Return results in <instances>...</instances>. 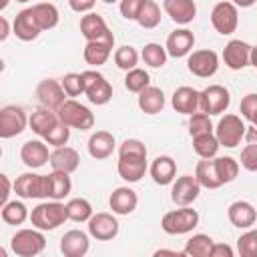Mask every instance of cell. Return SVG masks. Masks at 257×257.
Wrapping results in <instances>:
<instances>
[{
    "label": "cell",
    "instance_id": "1",
    "mask_svg": "<svg viewBox=\"0 0 257 257\" xmlns=\"http://www.w3.org/2000/svg\"><path fill=\"white\" fill-rule=\"evenodd\" d=\"M118 177L126 183H137L147 173V147L139 139H126L118 147Z\"/></svg>",
    "mask_w": 257,
    "mask_h": 257
},
{
    "label": "cell",
    "instance_id": "2",
    "mask_svg": "<svg viewBox=\"0 0 257 257\" xmlns=\"http://www.w3.org/2000/svg\"><path fill=\"white\" fill-rule=\"evenodd\" d=\"M28 219H30L32 227H36L40 231H54L56 227L64 225V221H68L64 203L54 201V199L44 201V203H38L28 213Z\"/></svg>",
    "mask_w": 257,
    "mask_h": 257
},
{
    "label": "cell",
    "instance_id": "3",
    "mask_svg": "<svg viewBox=\"0 0 257 257\" xmlns=\"http://www.w3.org/2000/svg\"><path fill=\"white\" fill-rule=\"evenodd\" d=\"M58 120L64 122L70 128H78V131H88L94 126V114L90 112L88 106L80 104L74 98H66L58 108H56Z\"/></svg>",
    "mask_w": 257,
    "mask_h": 257
},
{
    "label": "cell",
    "instance_id": "4",
    "mask_svg": "<svg viewBox=\"0 0 257 257\" xmlns=\"http://www.w3.org/2000/svg\"><path fill=\"white\" fill-rule=\"evenodd\" d=\"M199 225V213L191 209V205H185L181 209H173L163 215L161 227L167 235H185L193 231Z\"/></svg>",
    "mask_w": 257,
    "mask_h": 257
},
{
    "label": "cell",
    "instance_id": "5",
    "mask_svg": "<svg viewBox=\"0 0 257 257\" xmlns=\"http://www.w3.org/2000/svg\"><path fill=\"white\" fill-rule=\"evenodd\" d=\"M10 247L18 257H34L40 255L46 247V237L40 229H20L12 235Z\"/></svg>",
    "mask_w": 257,
    "mask_h": 257
},
{
    "label": "cell",
    "instance_id": "6",
    "mask_svg": "<svg viewBox=\"0 0 257 257\" xmlns=\"http://www.w3.org/2000/svg\"><path fill=\"white\" fill-rule=\"evenodd\" d=\"M223 62L231 70H241L245 66H257L255 48L245 40H229L223 48Z\"/></svg>",
    "mask_w": 257,
    "mask_h": 257
},
{
    "label": "cell",
    "instance_id": "7",
    "mask_svg": "<svg viewBox=\"0 0 257 257\" xmlns=\"http://www.w3.org/2000/svg\"><path fill=\"white\" fill-rule=\"evenodd\" d=\"M245 122L239 114H225L219 118L217 126H215V137H217V143L219 147H227V149H233L237 147L241 141H243V135H245Z\"/></svg>",
    "mask_w": 257,
    "mask_h": 257
},
{
    "label": "cell",
    "instance_id": "8",
    "mask_svg": "<svg viewBox=\"0 0 257 257\" xmlns=\"http://www.w3.org/2000/svg\"><path fill=\"white\" fill-rule=\"evenodd\" d=\"M80 34L86 42H102L114 48V34L110 32L104 18L96 12H86L80 18Z\"/></svg>",
    "mask_w": 257,
    "mask_h": 257
},
{
    "label": "cell",
    "instance_id": "9",
    "mask_svg": "<svg viewBox=\"0 0 257 257\" xmlns=\"http://www.w3.org/2000/svg\"><path fill=\"white\" fill-rule=\"evenodd\" d=\"M80 74H82V82H84V92L82 94L92 104L102 106L112 98V86L98 70H84Z\"/></svg>",
    "mask_w": 257,
    "mask_h": 257
},
{
    "label": "cell",
    "instance_id": "10",
    "mask_svg": "<svg viewBox=\"0 0 257 257\" xmlns=\"http://www.w3.org/2000/svg\"><path fill=\"white\" fill-rule=\"evenodd\" d=\"M231 94L223 84H209L199 92V110L205 114H221L229 108Z\"/></svg>",
    "mask_w": 257,
    "mask_h": 257
},
{
    "label": "cell",
    "instance_id": "11",
    "mask_svg": "<svg viewBox=\"0 0 257 257\" xmlns=\"http://www.w3.org/2000/svg\"><path fill=\"white\" fill-rule=\"evenodd\" d=\"M211 24L213 28L223 34V36H229L237 30V24H239V12H237V6L231 4L229 0H223V2H217L211 10Z\"/></svg>",
    "mask_w": 257,
    "mask_h": 257
},
{
    "label": "cell",
    "instance_id": "12",
    "mask_svg": "<svg viewBox=\"0 0 257 257\" xmlns=\"http://www.w3.org/2000/svg\"><path fill=\"white\" fill-rule=\"evenodd\" d=\"M28 124V116L22 106L6 104L0 108V139L18 137Z\"/></svg>",
    "mask_w": 257,
    "mask_h": 257
},
{
    "label": "cell",
    "instance_id": "13",
    "mask_svg": "<svg viewBox=\"0 0 257 257\" xmlns=\"http://www.w3.org/2000/svg\"><path fill=\"white\" fill-rule=\"evenodd\" d=\"M187 68L191 74L199 76V78H209L217 72L219 68V56L215 50L203 48V50H191L187 54Z\"/></svg>",
    "mask_w": 257,
    "mask_h": 257
},
{
    "label": "cell",
    "instance_id": "14",
    "mask_svg": "<svg viewBox=\"0 0 257 257\" xmlns=\"http://www.w3.org/2000/svg\"><path fill=\"white\" fill-rule=\"evenodd\" d=\"M12 189L22 199H46V175L38 173H22L14 183Z\"/></svg>",
    "mask_w": 257,
    "mask_h": 257
},
{
    "label": "cell",
    "instance_id": "15",
    "mask_svg": "<svg viewBox=\"0 0 257 257\" xmlns=\"http://www.w3.org/2000/svg\"><path fill=\"white\" fill-rule=\"evenodd\" d=\"M199 193H201V185L197 183V179L193 175L177 177L171 183V199L179 207L193 205L199 199Z\"/></svg>",
    "mask_w": 257,
    "mask_h": 257
},
{
    "label": "cell",
    "instance_id": "16",
    "mask_svg": "<svg viewBox=\"0 0 257 257\" xmlns=\"http://www.w3.org/2000/svg\"><path fill=\"white\" fill-rule=\"evenodd\" d=\"M88 235L96 241H110L118 235V221L110 213H92L88 217Z\"/></svg>",
    "mask_w": 257,
    "mask_h": 257
},
{
    "label": "cell",
    "instance_id": "17",
    "mask_svg": "<svg viewBox=\"0 0 257 257\" xmlns=\"http://www.w3.org/2000/svg\"><path fill=\"white\" fill-rule=\"evenodd\" d=\"M36 96H38V102L40 106L44 108H50L56 112V108L66 100V94L60 86V80H54V78H44L38 82L36 86Z\"/></svg>",
    "mask_w": 257,
    "mask_h": 257
},
{
    "label": "cell",
    "instance_id": "18",
    "mask_svg": "<svg viewBox=\"0 0 257 257\" xmlns=\"http://www.w3.org/2000/svg\"><path fill=\"white\" fill-rule=\"evenodd\" d=\"M90 249V239L80 229H70L60 237V253L64 257H84Z\"/></svg>",
    "mask_w": 257,
    "mask_h": 257
},
{
    "label": "cell",
    "instance_id": "19",
    "mask_svg": "<svg viewBox=\"0 0 257 257\" xmlns=\"http://www.w3.org/2000/svg\"><path fill=\"white\" fill-rule=\"evenodd\" d=\"M193 46H195V34L189 28H177L169 34L165 50H167V56L183 58L193 50Z\"/></svg>",
    "mask_w": 257,
    "mask_h": 257
},
{
    "label": "cell",
    "instance_id": "20",
    "mask_svg": "<svg viewBox=\"0 0 257 257\" xmlns=\"http://www.w3.org/2000/svg\"><path fill=\"white\" fill-rule=\"evenodd\" d=\"M48 163H50L52 171H60V173H68L70 175V173H74L78 169L80 157H78L76 149L62 145V147H54V151L48 157Z\"/></svg>",
    "mask_w": 257,
    "mask_h": 257
},
{
    "label": "cell",
    "instance_id": "21",
    "mask_svg": "<svg viewBox=\"0 0 257 257\" xmlns=\"http://www.w3.org/2000/svg\"><path fill=\"white\" fill-rule=\"evenodd\" d=\"M163 10L173 22L183 24V26L193 22L197 16L195 0H163Z\"/></svg>",
    "mask_w": 257,
    "mask_h": 257
},
{
    "label": "cell",
    "instance_id": "22",
    "mask_svg": "<svg viewBox=\"0 0 257 257\" xmlns=\"http://www.w3.org/2000/svg\"><path fill=\"white\" fill-rule=\"evenodd\" d=\"M48 147L44 141H26L20 149V159L28 169H40L48 163Z\"/></svg>",
    "mask_w": 257,
    "mask_h": 257
},
{
    "label": "cell",
    "instance_id": "23",
    "mask_svg": "<svg viewBox=\"0 0 257 257\" xmlns=\"http://www.w3.org/2000/svg\"><path fill=\"white\" fill-rule=\"evenodd\" d=\"M42 30L38 28L34 16H32V10L30 8H24L16 14L14 22H12V34H16V38L24 40V42H30L34 38H38Z\"/></svg>",
    "mask_w": 257,
    "mask_h": 257
},
{
    "label": "cell",
    "instance_id": "24",
    "mask_svg": "<svg viewBox=\"0 0 257 257\" xmlns=\"http://www.w3.org/2000/svg\"><path fill=\"white\" fill-rule=\"evenodd\" d=\"M137 203L139 197L131 187H116L108 197V205L114 215H131L137 209Z\"/></svg>",
    "mask_w": 257,
    "mask_h": 257
},
{
    "label": "cell",
    "instance_id": "25",
    "mask_svg": "<svg viewBox=\"0 0 257 257\" xmlns=\"http://www.w3.org/2000/svg\"><path fill=\"white\" fill-rule=\"evenodd\" d=\"M227 217H229L231 225H235L239 229H249L257 221V211L249 201H235L229 205Z\"/></svg>",
    "mask_w": 257,
    "mask_h": 257
},
{
    "label": "cell",
    "instance_id": "26",
    "mask_svg": "<svg viewBox=\"0 0 257 257\" xmlns=\"http://www.w3.org/2000/svg\"><path fill=\"white\" fill-rule=\"evenodd\" d=\"M88 155L96 161H102V159H108L116 147L114 143V135L108 133V131H96L90 135L88 139Z\"/></svg>",
    "mask_w": 257,
    "mask_h": 257
},
{
    "label": "cell",
    "instance_id": "27",
    "mask_svg": "<svg viewBox=\"0 0 257 257\" xmlns=\"http://www.w3.org/2000/svg\"><path fill=\"white\" fill-rule=\"evenodd\" d=\"M171 106L181 114H193L199 110V90L193 86H179L171 96Z\"/></svg>",
    "mask_w": 257,
    "mask_h": 257
},
{
    "label": "cell",
    "instance_id": "28",
    "mask_svg": "<svg viewBox=\"0 0 257 257\" xmlns=\"http://www.w3.org/2000/svg\"><path fill=\"white\" fill-rule=\"evenodd\" d=\"M149 173H151V177H153V181L157 185H171L173 179H175V175H177V163H175L173 157L161 155V157H157L151 163Z\"/></svg>",
    "mask_w": 257,
    "mask_h": 257
},
{
    "label": "cell",
    "instance_id": "29",
    "mask_svg": "<svg viewBox=\"0 0 257 257\" xmlns=\"http://www.w3.org/2000/svg\"><path fill=\"white\" fill-rule=\"evenodd\" d=\"M70 191H72V181L68 173L52 171L50 175H46V199L62 201L64 197L70 195Z\"/></svg>",
    "mask_w": 257,
    "mask_h": 257
},
{
    "label": "cell",
    "instance_id": "30",
    "mask_svg": "<svg viewBox=\"0 0 257 257\" xmlns=\"http://www.w3.org/2000/svg\"><path fill=\"white\" fill-rule=\"evenodd\" d=\"M139 108L145 114H159L165 108V92L159 86H147L139 92V100H137Z\"/></svg>",
    "mask_w": 257,
    "mask_h": 257
},
{
    "label": "cell",
    "instance_id": "31",
    "mask_svg": "<svg viewBox=\"0 0 257 257\" xmlns=\"http://www.w3.org/2000/svg\"><path fill=\"white\" fill-rule=\"evenodd\" d=\"M30 10H32V16H34V20H36V24H38L40 30H50L60 20L58 8L52 2H38Z\"/></svg>",
    "mask_w": 257,
    "mask_h": 257
},
{
    "label": "cell",
    "instance_id": "32",
    "mask_svg": "<svg viewBox=\"0 0 257 257\" xmlns=\"http://www.w3.org/2000/svg\"><path fill=\"white\" fill-rule=\"evenodd\" d=\"M56 122H58V114L54 110H50V108H44V106L34 110L30 114V118H28V124L32 128V133H36L38 137H44Z\"/></svg>",
    "mask_w": 257,
    "mask_h": 257
},
{
    "label": "cell",
    "instance_id": "33",
    "mask_svg": "<svg viewBox=\"0 0 257 257\" xmlns=\"http://www.w3.org/2000/svg\"><path fill=\"white\" fill-rule=\"evenodd\" d=\"M195 179L201 187L205 189H219L221 187V181L215 173V163L213 159H201L195 167Z\"/></svg>",
    "mask_w": 257,
    "mask_h": 257
},
{
    "label": "cell",
    "instance_id": "34",
    "mask_svg": "<svg viewBox=\"0 0 257 257\" xmlns=\"http://www.w3.org/2000/svg\"><path fill=\"white\" fill-rule=\"evenodd\" d=\"M193 151L201 157V159H213L217 157V151H219V143H217V137L211 133H201V135H195L193 137Z\"/></svg>",
    "mask_w": 257,
    "mask_h": 257
},
{
    "label": "cell",
    "instance_id": "35",
    "mask_svg": "<svg viewBox=\"0 0 257 257\" xmlns=\"http://www.w3.org/2000/svg\"><path fill=\"white\" fill-rule=\"evenodd\" d=\"M137 22L147 30L157 28L161 24V6L155 0H143L141 10L137 14Z\"/></svg>",
    "mask_w": 257,
    "mask_h": 257
},
{
    "label": "cell",
    "instance_id": "36",
    "mask_svg": "<svg viewBox=\"0 0 257 257\" xmlns=\"http://www.w3.org/2000/svg\"><path fill=\"white\" fill-rule=\"evenodd\" d=\"M110 52H112V46H108V44H102V42H86V46L82 50V58L90 66H100V64H104L108 60Z\"/></svg>",
    "mask_w": 257,
    "mask_h": 257
},
{
    "label": "cell",
    "instance_id": "37",
    "mask_svg": "<svg viewBox=\"0 0 257 257\" xmlns=\"http://www.w3.org/2000/svg\"><path fill=\"white\" fill-rule=\"evenodd\" d=\"M211 245H213V239H211L209 235L197 233V235H193V237L185 243V249H183L181 253L187 255V257H209Z\"/></svg>",
    "mask_w": 257,
    "mask_h": 257
},
{
    "label": "cell",
    "instance_id": "38",
    "mask_svg": "<svg viewBox=\"0 0 257 257\" xmlns=\"http://www.w3.org/2000/svg\"><path fill=\"white\" fill-rule=\"evenodd\" d=\"M213 163H215V173H217L221 185L231 183V181L237 179V175H239V163L233 157H213Z\"/></svg>",
    "mask_w": 257,
    "mask_h": 257
},
{
    "label": "cell",
    "instance_id": "39",
    "mask_svg": "<svg viewBox=\"0 0 257 257\" xmlns=\"http://www.w3.org/2000/svg\"><path fill=\"white\" fill-rule=\"evenodd\" d=\"M64 209H66V217H68L70 221H74V223H86L88 217L92 215V205H90L86 199H82V197L70 199V201L64 205Z\"/></svg>",
    "mask_w": 257,
    "mask_h": 257
},
{
    "label": "cell",
    "instance_id": "40",
    "mask_svg": "<svg viewBox=\"0 0 257 257\" xmlns=\"http://www.w3.org/2000/svg\"><path fill=\"white\" fill-rule=\"evenodd\" d=\"M0 213H2V221L8 225H22L28 219V209L22 201H6Z\"/></svg>",
    "mask_w": 257,
    "mask_h": 257
},
{
    "label": "cell",
    "instance_id": "41",
    "mask_svg": "<svg viewBox=\"0 0 257 257\" xmlns=\"http://www.w3.org/2000/svg\"><path fill=\"white\" fill-rule=\"evenodd\" d=\"M141 58H143V62H145L147 66H151V68H161V66H165V62H167V50H165V46H161V44H157V42H149V44L143 46Z\"/></svg>",
    "mask_w": 257,
    "mask_h": 257
},
{
    "label": "cell",
    "instance_id": "42",
    "mask_svg": "<svg viewBox=\"0 0 257 257\" xmlns=\"http://www.w3.org/2000/svg\"><path fill=\"white\" fill-rule=\"evenodd\" d=\"M151 84V76H149V72L145 70V68H131V70H126V76H124V88L128 90V92H141L143 88H147Z\"/></svg>",
    "mask_w": 257,
    "mask_h": 257
},
{
    "label": "cell",
    "instance_id": "43",
    "mask_svg": "<svg viewBox=\"0 0 257 257\" xmlns=\"http://www.w3.org/2000/svg\"><path fill=\"white\" fill-rule=\"evenodd\" d=\"M114 64H116L120 70H131V68H135V66L139 64V52H137V48H133V46H128V44L116 48V50H114Z\"/></svg>",
    "mask_w": 257,
    "mask_h": 257
},
{
    "label": "cell",
    "instance_id": "44",
    "mask_svg": "<svg viewBox=\"0 0 257 257\" xmlns=\"http://www.w3.org/2000/svg\"><path fill=\"white\" fill-rule=\"evenodd\" d=\"M60 86L64 90V94L68 98H74V96H80L84 92V82H82V74L80 72H68L62 76L60 80Z\"/></svg>",
    "mask_w": 257,
    "mask_h": 257
},
{
    "label": "cell",
    "instance_id": "45",
    "mask_svg": "<svg viewBox=\"0 0 257 257\" xmlns=\"http://www.w3.org/2000/svg\"><path fill=\"white\" fill-rule=\"evenodd\" d=\"M44 143L46 145H52V147H62V145H66L68 143V139H70V126H66L64 122H56L44 137Z\"/></svg>",
    "mask_w": 257,
    "mask_h": 257
},
{
    "label": "cell",
    "instance_id": "46",
    "mask_svg": "<svg viewBox=\"0 0 257 257\" xmlns=\"http://www.w3.org/2000/svg\"><path fill=\"white\" fill-rule=\"evenodd\" d=\"M213 131V122H211V116L197 110L193 114H189V135L195 137V135H201V133H211Z\"/></svg>",
    "mask_w": 257,
    "mask_h": 257
},
{
    "label": "cell",
    "instance_id": "47",
    "mask_svg": "<svg viewBox=\"0 0 257 257\" xmlns=\"http://www.w3.org/2000/svg\"><path fill=\"white\" fill-rule=\"evenodd\" d=\"M237 249L241 257H255L257 255V231L249 227V231L237 239Z\"/></svg>",
    "mask_w": 257,
    "mask_h": 257
},
{
    "label": "cell",
    "instance_id": "48",
    "mask_svg": "<svg viewBox=\"0 0 257 257\" xmlns=\"http://www.w3.org/2000/svg\"><path fill=\"white\" fill-rule=\"evenodd\" d=\"M239 110H241V118L249 120L251 124H255L257 120V94L255 92H249L241 98V104H239Z\"/></svg>",
    "mask_w": 257,
    "mask_h": 257
},
{
    "label": "cell",
    "instance_id": "49",
    "mask_svg": "<svg viewBox=\"0 0 257 257\" xmlns=\"http://www.w3.org/2000/svg\"><path fill=\"white\" fill-rule=\"evenodd\" d=\"M241 167L249 173L257 171V143H247L241 151Z\"/></svg>",
    "mask_w": 257,
    "mask_h": 257
},
{
    "label": "cell",
    "instance_id": "50",
    "mask_svg": "<svg viewBox=\"0 0 257 257\" xmlns=\"http://www.w3.org/2000/svg\"><path fill=\"white\" fill-rule=\"evenodd\" d=\"M141 4H143V0H120L118 10H120L122 18H126V20H137V14H139V10H141Z\"/></svg>",
    "mask_w": 257,
    "mask_h": 257
},
{
    "label": "cell",
    "instance_id": "51",
    "mask_svg": "<svg viewBox=\"0 0 257 257\" xmlns=\"http://www.w3.org/2000/svg\"><path fill=\"white\" fill-rule=\"evenodd\" d=\"M209 257H233V249L227 243H215L213 241L211 251H209Z\"/></svg>",
    "mask_w": 257,
    "mask_h": 257
},
{
    "label": "cell",
    "instance_id": "52",
    "mask_svg": "<svg viewBox=\"0 0 257 257\" xmlns=\"http://www.w3.org/2000/svg\"><path fill=\"white\" fill-rule=\"evenodd\" d=\"M94 2L96 0H68V6L78 14H86L94 8Z\"/></svg>",
    "mask_w": 257,
    "mask_h": 257
},
{
    "label": "cell",
    "instance_id": "53",
    "mask_svg": "<svg viewBox=\"0 0 257 257\" xmlns=\"http://www.w3.org/2000/svg\"><path fill=\"white\" fill-rule=\"evenodd\" d=\"M10 191H12V183H10V179H8L4 173H0V209H2L4 203L8 201Z\"/></svg>",
    "mask_w": 257,
    "mask_h": 257
},
{
    "label": "cell",
    "instance_id": "54",
    "mask_svg": "<svg viewBox=\"0 0 257 257\" xmlns=\"http://www.w3.org/2000/svg\"><path fill=\"white\" fill-rule=\"evenodd\" d=\"M10 22L4 18V16H0V42H4L8 36H10Z\"/></svg>",
    "mask_w": 257,
    "mask_h": 257
},
{
    "label": "cell",
    "instance_id": "55",
    "mask_svg": "<svg viewBox=\"0 0 257 257\" xmlns=\"http://www.w3.org/2000/svg\"><path fill=\"white\" fill-rule=\"evenodd\" d=\"M231 4H235V6H241V8H249V6H253L257 0H229Z\"/></svg>",
    "mask_w": 257,
    "mask_h": 257
},
{
    "label": "cell",
    "instance_id": "56",
    "mask_svg": "<svg viewBox=\"0 0 257 257\" xmlns=\"http://www.w3.org/2000/svg\"><path fill=\"white\" fill-rule=\"evenodd\" d=\"M155 255H157V257H159V255H175V257H179V255H183V253L171 251V249H159V251H155Z\"/></svg>",
    "mask_w": 257,
    "mask_h": 257
},
{
    "label": "cell",
    "instance_id": "57",
    "mask_svg": "<svg viewBox=\"0 0 257 257\" xmlns=\"http://www.w3.org/2000/svg\"><path fill=\"white\" fill-rule=\"evenodd\" d=\"M8 4H10V0H0V10H4Z\"/></svg>",
    "mask_w": 257,
    "mask_h": 257
},
{
    "label": "cell",
    "instance_id": "58",
    "mask_svg": "<svg viewBox=\"0 0 257 257\" xmlns=\"http://www.w3.org/2000/svg\"><path fill=\"white\" fill-rule=\"evenodd\" d=\"M4 68H6V64H4V60H2V58H0V74H2V72H4Z\"/></svg>",
    "mask_w": 257,
    "mask_h": 257
},
{
    "label": "cell",
    "instance_id": "59",
    "mask_svg": "<svg viewBox=\"0 0 257 257\" xmlns=\"http://www.w3.org/2000/svg\"><path fill=\"white\" fill-rule=\"evenodd\" d=\"M6 255H8V253H6V249H2V247H0V257H6Z\"/></svg>",
    "mask_w": 257,
    "mask_h": 257
},
{
    "label": "cell",
    "instance_id": "60",
    "mask_svg": "<svg viewBox=\"0 0 257 257\" xmlns=\"http://www.w3.org/2000/svg\"><path fill=\"white\" fill-rule=\"evenodd\" d=\"M102 2H106V4H112V2H116V0H102Z\"/></svg>",
    "mask_w": 257,
    "mask_h": 257
},
{
    "label": "cell",
    "instance_id": "61",
    "mask_svg": "<svg viewBox=\"0 0 257 257\" xmlns=\"http://www.w3.org/2000/svg\"><path fill=\"white\" fill-rule=\"evenodd\" d=\"M16 2H30V0H16Z\"/></svg>",
    "mask_w": 257,
    "mask_h": 257
},
{
    "label": "cell",
    "instance_id": "62",
    "mask_svg": "<svg viewBox=\"0 0 257 257\" xmlns=\"http://www.w3.org/2000/svg\"><path fill=\"white\" fill-rule=\"evenodd\" d=\"M0 159H2V145H0Z\"/></svg>",
    "mask_w": 257,
    "mask_h": 257
}]
</instances>
